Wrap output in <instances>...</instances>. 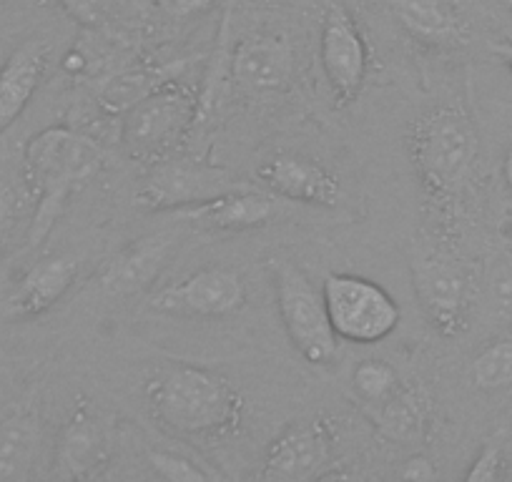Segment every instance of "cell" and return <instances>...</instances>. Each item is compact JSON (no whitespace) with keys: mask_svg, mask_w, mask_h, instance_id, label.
Returning a JSON list of instances; mask_svg holds the SVG:
<instances>
[{"mask_svg":"<svg viewBox=\"0 0 512 482\" xmlns=\"http://www.w3.org/2000/svg\"><path fill=\"white\" fill-rule=\"evenodd\" d=\"M144 405L156 425L196 442L239 435L246 412L244 397L226 377L191 362L156 370L144 382Z\"/></svg>","mask_w":512,"mask_h":482,"instance_id":"cell-1","label":"cell"},{"mask_svg":"<svg viewBox=\"0 0 512 482\" xmlns=\"http://www.w3.org/2000/svg\"><path fill=\"white\" fill-rule=\"evenodd\" d=\"M26 181L36 199L28 249L41 247L66 211L73 194L83 189L106 164L101 146L66 126H51L26 144Z\"/></svg>","mask_w":512,"mask_h":482,"instance_id":"cell-2","label":"cell"},{"mask_svg":"<svg viewBox=\"0 0 512 482\" xmlns=\"http://www.w3.org/2000/svg\"><path fill=\"white\" fill-rule=\"evenodd\" d=\"M405 146L422 191L435 204H450L460 196L480 154L475 121L457 103L420 113L407 129Z\"/></svg>","mask_w":512,"mask_h":482,"instance_id":"cell-3","label":"cell"},{"mask_svg":"<svg viewBox=\"0 0 512 482\" xmlns=\"http://www.w3.org/2000/svg\"><path fill=\"white\" fill-rule=\"evenodd\" d=\"M199 113L196 96L186 86H161L128 108L121 126V146L144 164L171 159L189 136Z\"/></svg>","mask_w":512,"mask_h":482,"instance_id":"cell-4","label":"cell"},{"mask_svg":"<svg viewBox=\"0 0 512 482\" xmlns=\"http://www.w3.org/2000/svg\"><path fill=\"white\" fill-rule=\"evenodd\" d=\"M269 267H272L279 317L287 329L289 342L309 365H332L339 352V337L329 324L322 292L294 259L274 257Z\"/></svg>","mask_w":512,"mask_h":482,"instance_id":"cell-5","label":"cell"},{"mask_svg":"<svg viewBox=\"0 0 512 482\" xmlns=\"http://www.w3.org/2000/svg\"><path fill=\"white\" fill-rule=\"evenodd\" d=\"M322 297L329 324L342 342L369 347L392 337L402 322V309L395 297L377 282L359 274H327Z\"/></svg>","mask_w":512,"mask_h":482,"instance_id":"cell-6","label":"cell"},{"mask_svg":"<svg viewBox=\"0 0 512 482\" xmlns=\"http://www.w3.org/2000/svg\"><path fill=\"white\" fill-rule=\"evenodd\" d=\"M412 287L422 314L440 337L455 339L467 332L475 299L470 269L437 249H417L410 257Z\"/></svg>","mask_w":512,"mask_h":482,"instance_id":"cell-7","label":"cell"},{"mask_svg":"<svg viewBox=\"0 0 512 482\" xmlns=\"http://www.w3.org/2000/svg\"><path fill=\"white\" fill-rule=\"evenodd\" d=\"M236 189H251V186L224 169L171 156V159L151 164L149 176L136 191L134 201L139 209L151 211V214H171L176 209L201 204V201Z\"/></svg>","mask_w":512,"mask_h":482,"instance_id":"cell-8","label":"cell"},{"mask_svg":"<svg viewBox=\"0 0 512 482\" xmlns=\"http://www.w3.org/2000/svg\"><path fill=\"white\" fill-rule=\"evenodd\" d=\"M246 304V282L231 267H201L149 297L151 312L174 319H224Z\"/></svg>","mask_w":512,"mask_h":482,"instance_id":"cell-9","label":"cell"},{"mask_svg":"<svg viewBox=\"0 0 512 482\" xmlns=\"http://www.w3.org/2000/svg\"><path fill=\"white\" fill-rule=\"evenodd\" d=\"M319 61L339 108L357 101L367 81L369 48L354 18L342 6H329L319 33Z\"/></svg>","mask_w":512,"mask_h":482,"instance_id":"cell-10","label":"cell"},{"mask_svg":"<svg viewBox=\"0 0 512 482\" xmlns=\"http://www.w3.org/2000/svg\"><path fill=\"white\" fill-rule=\"evenodd\" d=\"M184 234L176 229H161L154 234L128 241L126 247L113 252L96 269L101 292L111 297H136L151 289V284L169 267Z\"/></svg>","mask_w":512,"mask_h":482,"instance_id":"cell-11","label":"cell"},{"mask_svg":"<svg viewBox=\"0 0 512 482\" xmlns=\"http://www.w3.org/2000/svg\"><path fill=\"white\" fill-rule=\"evenodd\" d=\"M113 462V435L101 412L81 402L63 425L56 445V475L66 480L103 477Z\"/></svg>","mask_w":512,"mask_h":482,"instance_id":"cell-12","label":"cell"},{"mask_svg":"<svg viewBox=\"0 0 512 482\" xmlns=\"http://www.w3.org/2000/svg\"><path fill=\"white\" fill-rule=\"evenodd\" d=\"M256 181L277 199L319 209H334L344 196L342 181L329 166L299 154H277L262 161L256 169Z\"/></svg>","mask_w":512,"mask_h":482,"instance_id":"cell-13","label":"cell"},{"mask_svg":"<svg viewBox=\"0 0 512 482\" xmlns=\"http://www.w3.org/2000/svg\"><path fill=\"white\" fill-rule=\"evenodd\" d=\"M329 447H332V432L327 422H292L267 447L259 477L272 482L312 480L329 465Z\"/></svg>","mask_w":512,"mask_h":482,"instance_id":"cell-14","label":"cell"},{"mask_svg":"<svg viewBox=\"0 0 512 482\" xmlns=\"http://www.w3.org/2000/svg\"><path fill=\"white\" fill-rule=\"evenodd\" d=\"M171 214L194 229L216 231V234H241V231L267 226L277 216V204L272 196L259 194L254 189H236L201 201V204L176 209Z\"/></svg>","mask_w":512,"mask_h":482,"instance_id":"cell-15","label":"cell"},{"mask_svg":"<svg viewBox=\"0 0 512 482\" xmlns=\"http://www.w3.org/2000/svg\"><path fill=\"white\" fill-rule=\"evenodd\" d=\"M294 73V53L284 38L256 33L244 38L231 56V76L244 91L277 93Z\"/></svg>","mask_w":512,"mask_h":482,"instance_id":"cell-16","label":"cell"},{"mask_svg":"<svg viewBox=\"0 0 512 482\" xmlns=\"http://www.w3.org/2000/svg\"><path fill=\"white\" fill-rule=\"evenodd\" d=\"M78 262L73 257H51L33 264L16 287V292L6 299V307L0 312L3 322L16 319H36L56 307L68 289L76 284Z\"/></svg>","mask_w":512,"mask_h":482,"instance_id":"cell-17","label":"cell"},{"mask_svg":"<svg viewBox=\"0 0 512 482\" xmlns=\"http://www.w3.org/2000/svg\"><path fill=\"white\" fill-rule=\"evenodd\" d=\"M48 68V46L38 38L13 48L0 66V136L16 124L36 96Z\"/></svg>","mask_w":512,"mask_h":482,"instance_id":"cell-18","label":"cell"},{"mask_svg":"<svg viewBox=\"0 0 512 482\" xmlns=\"http://www.w3.org/2000/svg\"><path fill=\"white\" fill-rule=\"evenodd\" d=\"M43 445V425L33 402L0 417V482H21L33 475Z\"/></svg>","mask_w":512,"mask_h":482,"instance_id":"cell-19","label":"cell"},{"mask_svg":"<svg viewBox=\"0 0 512 482\" xmlns=\"http://www.w3.org/2000/svg\"><path fill=\"white\" fill-rule=\"evenodd\" d=\"M390 11L412 38L430 46H457L467 33L452 0H390Z\"/></svg>","mask_w":512,"mask_h":482,"instance_id":"cell-20","label":"cell"},{"mask_svg":"<svg viewBox=\"0 0 512 482\" xmlns=\"http://www.w3.org/2000/svg\"><path fill=\"white\" fill-rule=\"evenodd\" d=\"M369 415H372V420L377 422L384 435L412 445V442L422 440V435H425L427 420H430V402L422 395L420 387L402 382L400 390L379 407H372Z\"/></svg>","mask_w":512,"mask_h":482,"instance_id":"cell-21","label":"cell"},{"mask_svg":"<svg viewBox=\"0 0 512 482\" xmlns=\"http://www.w3.org/2000/svg\"><path fill=\"white\" fill-rule=\"evenodd\" d=\"M470 380L482 392L512 387V334L495 339L475 354L470 365Z\"/></svg>","mask_w":512,"mask_h":482,"instance_id":"cell-22","label":"cell"},{"mask_svg":"<svg viewBox=\"0 0 512 482\" xmlns=\"http://www.w3.org/2000/svg\"><path fill=\"white\" fill-rule=\"evenodd\" d=\"M400 385V372H397V367H392L387 359L369 357L362 359V362L354 367L352 387L367 410L379 407L384 400H390V397L400 390Z\"/></svg>","mask_w":512,"mask_h":482,"instance_id":"cell-23","label":"cell"},{"mask_svg":"<svg viewBox=\"0 0 512 482\" xmlns=\"http://www.w3.org/2000/svg\"><path fill=\"white\" fill-rule=\"evenodd\" d=\"M485 287L497 309L512 312V236L502 241L487 262Z\"/></svg>","mask_w":512,"mask_h":482,"instance_id":"cell-24","label":"cell"},{"mask_svg":"<svg viewBox=\"0 0 512 482\" xmlns=\"http://www.w3.org/2000/svg\"><path fill=\"white\" fill-rule=\"evenodd\" d=\"M149 462L156 470V475L164 477L171 482H194V480H216L221 477L216 470H206V467L196 465L194 460L184 455H176V452L166 450H151Z\"/></svg>","mask_w":512,"mask_h":482,"instance_id":"cell-25","label":"cell"},{"mask_svg":"<svg viewBox=\"0 0 512 482\" xmlns=\"http://www.w3.org/2000/svg\"><path fill=\"white\" fill-rule=\"evenodd\" d=\"M505 477V450L497 440L482 445L477 457L472 460L470 470L465 472L467 482H497Z\"/></svg>","mask_w":512,"mask_h":482,"instance_id":"cell-26","label":"cell"},{"mask_svg":"<svg viewBox=\"0 0 512 482\" xmlns=\"http://www.w3.org/2000/svg\"><path fill=\"white\" fill-rule=\"evenodd\" d=\"M18 216V201L16 191L8 181L0 179V254L6 252L8 239L13 234V226H16Z\"/></svg>","mask_w":512,"mask_h":482,"instance_id":"cell-27","label":"cell"},{"mask_svg":"<svg viewBox=\"0 0 512 482\" xmlns=\"http://www.w3.org/2000/svg\"><path fill=\"white\" fill-rule=\"evenodd\" d=\"M63 8L68 11V16L76 18L78 23H86L93 26L103 18L108 8V0H63Z\"/></svg>","mask_w":512,"mask_h":482,"instance_id":"cell-28","label":"cell"},{"mask_svg":"<svg viewBox=\"0 0 512 482\" xmlns=\"http://www.w3.org/2000/svg\"><path fill=\"white\" fill-rule=\"evenodd\" d=\"M400 477H402V480L432 482V480H437V477H440V472H437L435 462H432L427 455H412L410 460L402 465Z\"/></svg>","mask_w":512,"mask_h":482,"instance_id":"cell-29","label":"cell"},{"mask_svg":"<svg viewBox=\"0 0 512 482\" xmlns=\"http://www.w3.org/2000/svg\"><path fill=\"white\" fill-rule=\"evenodd\" d=\"M206 3H211V0H166V6L174 13H191L196 8L206 6Z\"/></svg>","mask_w":512,"mask_h":482,"instance_id":"cell-30","label":"cell"},{"mask_svg":"<svg viewBox=\"0 0 512 482\" xmlns=\"http://www.w3.org/2000/svg\"><path fill=\"white\" fill-rule=\"evenodd\" d=\"M502 174H505V184L512 194V146L507 149V154H505V166H502Z\"/></svg>","mask_w":512,"mask_h":482,"instance_id":"cell-31","label":"cell"},{"mask_svg":"<svg viewBox=\"0 0 512 482\" xmlns=\"http://www.w3.org/2000/svg\"><path fill=\"white\" fill-rule=\"evenodd\" d=\"M495 51L500 53V58L505 61V66L512 71V43H502V46H497Z\"/></svg>","mask_w":512,"mask_h":482,"instance_id":"cell-32","label":"cell"}]
</instances>
